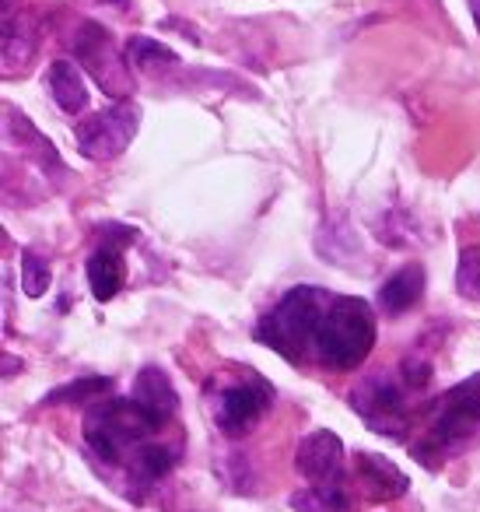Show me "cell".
<instances>
[{
	"label": "cell",
	"instance_id": "cell-18",
	"mask_svg": "<svg viewBox=\"0 0 480 512\" xmlns=\"http://www.w3.org/2000/svg\"><path fill=\"white\" fill-rule=\"evenodd\" d=\"M113 390V379L109 376H88V379H78V383H67L60 390H53L46 397V404H85V400L99 397V393H109Z\"/></svg>",
	"mask_w": 480,
	"mask_h": 512
},
{
	"label": "cell",
	"instance_id": "cell-4",
	"mask_svg": "<svg viewBox=\"0 0 480 512\" xmlns=\"http://www.w3.org/2000/svg\"><path fill=\"white\" fill-rule=\"evenodd\" d=\"M477 435H480V372L445 393L435 425H431L428 439H421L414 446V456L424 467H438V460L463 449Z\"/></svg>",
	"mask_w": 480,
	"mask_h": 512
},
{
	"label": "cell",
	"instance_id": "cell-2",
	"mask_svg": "<svg viewBox=\"0 0 480 512\" xmlns=\"http://www.w3.org/2000/svg\"><path fill=\"white\" fill-rule=\"evenodd\" d=\"M333 295L323 288H291L277 299V306L256 323V341L267 344L270 351H277L288 362H302L305 351L316 341V330L323 323L326 309H330Z\"/></svg>",
	"mask_w": 480,
	"mask_h": 512
},
{
	"label": "cell",
	"instance_id": "cell-19",
	"mask_svg": "<svg viewBox=\"0 0 480 512\" xmlns=\"http://www.w3.org/2000/svg\"><path fill=\"white\" fill-rule=\"evenodd\" d=\"M50 288V264L36 249H22V292L29 299H43Z\"/></svg>",
	"mask_w": 480,
	"mask_h": 512
},
{
	"label": "cell",
	"instance_id": "cell-14",
	"mask_svg": "<svg viewBox=\"0 0 480 512\" xmlns=\"http://www.w3.org/2000/svg\"><path fill=\"white\" fill-rule=\"evenodd\" d=\"M46 88L64 113L81 116L88 109V85L81 78L78 64H71V60H53L50 71H46Z\"/></svg>",
	"mask_w": 480,
	"mask_h": 512
},
{
	"label": "cell",
	"instance_id": "cell-7",
	"mask_svg": "<svg viewBox=\"0 0 480 512\" xmlns=\"http://www.w3.org/2000/svg\"><path fill=\"white\" fill-rule=\"evenodd\" d=\"M137 127H141V109L134 102H120L113 109L92 113L74 127V141L78 151L92 162H113L130 148Z\"/></svg>",
	"mask_w": 480,
	"mask_h": 512
},
{
	"label": "cell",
	"instance_id": "cell-15",
	"mask_svg": "<svg viewBox=\"0 0 480 512\" xmlns=\"http://www.w3.org/2000/svg\"><path fill=\"white\" fill-rule=\"evenodd\" d=\"M36 43H39V29L32 22V15L4 18V74L8 78H15L18 71L29 67Z\"/></svg>",
	"mask_w": 480,
	"mask_h": 512
},
{
	"label": "cell",
	"instance_id": "cell-6",
	"mask_svg": "<svg viewBox=\"0 0 480 512\" xmlns=\"http://www.w3.org/2000/svg\"><path fill=\"white\" fill-rule=\"evenodd\" d=\"M295 467H298V474L309 481V488L330 502L333 512L351 509L347 488H344V442H340L337 432L319 428V432L305 435V439L298 442Z\"/></svg>",
	"mask_w": 480,
	"mask_h": 512
},
{
	"label": "cell",
	"instance_id": "cell-22",
	"mask_svg": "<svg viewBox=\"0 0 480 512\" xmlns=\"http://www.w3.org/2000/svg\"><path fill=\"white\" fill-rule=\"evenodd\" d=\"M291 509H298V512H333L330 502H326L323 495H316L312 488H305V491H298V495H291Z\"/></svg>",
	"mask_w": 480,
	"mask_h": 512
},
{
	"label": "cell",
	"instance_id": "cell-11",
	"mask_svg": "<svg viewBox=\"0 0 480 512\" xmlns=\"http://www.w3.org/2000/svg\"><path fill=\"white\" fill-rule=\"evenodd\" d=\"M354 474H358L361 488L372 502H393V498L407 495L410 481L393 460L379 453H358L354 456Z\"/></svg>",
	"mask_w": 480,
	"mask_h": 512
},
{
	"label": "cell",
	"instance_id": "cell-9",
	"mask_svg": "<svg viewBox=\"0 0 480 512\" xmlns=\"http://www.w3.org/2000/svg\"><path fill=\"white\" fill-rule=\"evenodd\" d=\"M274 390H270L267 379L246 376L242 383H232L218 393L214 400V425L228 435V439H242L256 428V421L267 414Z\"/></svg>",
	"mask_w": 480,
	"mask_h": 512
},
{
	"label": "cell",
	"instance_id": "cell-12",
	"mask_svg": "<svg viewBox=\"0 0 480 512\" xmlns=\"http://www.w3.org/2000/svg\"><path fill=\"white\" fill-rule=\"evenodd\" d=\"M134 400L148 414H155V418L162 421V425L172 418V414L179 411V393H176V386H172L169 372L158 369V365H144V369L137 372V379H134Z\"/></svg>",
	"mask_w": 480,
	"mask_h": 512
},
{
	"label": "cell",
	"instance_id": "cell-20",
	"mask_svg": "<svg viewBox=\"0 0 480 512\" xmlns=\"http://www.w3.org/2000/svg\"><path fill=\"white\" fill-rule=\"evenodd\" d=\"M456 292L470 302H480V246H466L463 253H459Z\"/></svg>",
	"mask_w": 480,
	"mask_h": 512
},
{
	"label": "cell",
	"instance_id": "cell-24",
	"mask_svg": "<svg viewBox=\"0 0 480 512\" xmlns=\"http://www.w3.org/2000/svg\"><path fill=\"white\" fill-rule=\"evenodd\" d=\"M15 4L18 0H4V18H15Z\"/></svg>",
	"mask_w": 480,
	"mask_h": 512
},
{
	"label": "cell",
	"instance_id": "cell-17",
	"mask_svg": "<svg viewBox=\"0 0 480 512\" xmlns=\"http://www.w3.org/2000/svg\"><path fill=\"white\" fill-rule=\"evenodd\" d=\"M127 60H130V67H137V71H158V67L179 64V57L169 50V46L158 43V39H148V36L127 39Z\"/></svg>",
	"mask_w": 480,
	"mask_h": 512
},
{
	"label": "cell",
	"instance_id": "cell-3",
	"mask_svg": "<svg viewBox=\"0 0 480 512\" xmlns=\"http://www.w3.org/2000/svg\"><path fill=\"white\" fill-rule=\"evenodd\" d=\"M158 428H162V421L144 411L134 397L106 400L85 414V442L106 463H127L130 453L151 442Z\"/></svg>",
	"mask_w": 480,
	"mask_h": 512
},
{
	"label": "cell",
	"instance_id": "cell-23",
	"mask_svg": "<svg viewBox=\"0 0 480 512\" xmlns=\"http://www.w3.org/2000/svg\"><path fill=\"white\" fill-rule=\"evenodd\" d=\"M470 4V15H473V25H477V32H480V0H466Z\"/></svg>",
	"mask_w": 480,
	"mask_h": 512
},
{
	"label": "cell",
	"instance_id": "cell-10",
	"mask_svg": "<svg viewBox=\"0 0 480 512\" xmlns=\"http://www.w3.org/2000/svg\"><path fill=\"white\" fill-rule=\"evenodd\" d=\"M137 239L134 228L127 225H113L109 221L102 228V242L95 246V253L88 256V288H92L95 302H109L120 295L123 278H127V264H123V249Z\"/></svg>",
	"mask_w": 480,
	"mask_h": 512
},
{
	"label": "cell",
	"instance_id": "cell-8",
	"mask_svg": "<svg viewBox=\"0 0 480 512\" xmlns=\"http://www.w3.org/2000/svg\"><path fill=\"white\" fill-rule=\"evenodd\" d=\"M351 407L361 414V421H365L375 435L400 439V435L407 432L410 418H407V400H403V390L389 376H382V372L365 376L358 386H354Z\"/></svg>",
	"mask_w": 480,
	"mask_h": 512
},
{
	"label": "cell",
	"instance_id": "cell-5",
	"mask_svg": "<svg viewBox=\"0 0 480 512\" xmlns=\"http://www.w3.org/2000/svg\"><path fill=\"white\" fill-rule=\"evenodd\" d=\"M74 53L78 64L92 74V81L109 95V99L127 102L134 92V74H130L127 53H120L113 32L99 22H81L74 32Z\"/></svg>",
	"mask_w": 480,
	"mask_h": 512
},
{
	"label": "cell",
	"instance_id": "cell-13",
	"mask_svg": "<svg viewBox=\"0 0 480 512\" xmlns=\"http://www.w3.org/2000/svg\"><path fill=\"white\" fill-rule=\"evenodd\" d=\"M421 299H424V267L421 264L400 267V271H396L393 278H386V285L379 288V309L389 316V320L410 313Z\"/></svg>",
	"mask_w": 480,
	"mask_h": 512
},
{
	"label": "cell",
	"instance_id": "cell-1",
	"mask_svg": "<svg viewBox=\"0 0 480 512\" xmlns=\"http://www.w3.org/2000/svg\"><path fill=\"white\" fill-rule=\"evenodd\" d=\"M375 348V313L365 299L333 295L323 323L312 341V355L333 372H351L372 355Z\"/></svg>",
	"mask_w": 480,
	"mask_h": 512
},
{
	"label": "cell",
	"instance_id": "cell-16",
	"mask_svg": "<svg viewBox=\"0 0 480 512\" xmlns=\"http://www.w3.org/2000/svg\"><path fill=\"white\" fill-rule=\"evenodd\" d=\"M172 463H176V453H172L169 446H162V442H144V446L134 449V453H130V460H127L130 481L144 491V488H151L155 481H162V477L172 470Z\"/></svg>",
	"mask_w": 480,
	"mask_h": 512
},
{
	"label": "cell",
	"instance_id": "cell-21",
	"mask_svg": "<svg viewBox=\"0 0 480 512\" xmlns=\"http://www.w3.org/2000/svg\"><path fill=\"white\" fill-rule=\"evenodd\" d=\"M431 379V365L424 362V358H403V383L414 386V390H421V386H428Z\"/></svg>",
	"mask_w": 480,
	"mask_h": 512
}]
</instances>
